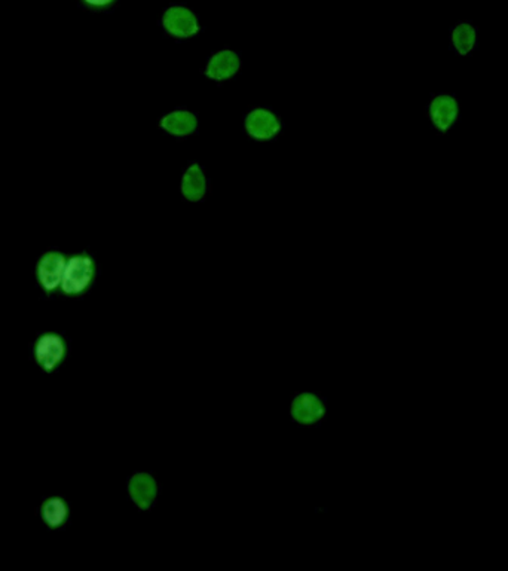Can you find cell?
<instances>
[{
  "label": "cell",
  "instance_id": "obj_11",
  "mask_svg": "<svg viewBox=\"0 0 508 571\" xmlns=\"http://www.w3.org/2000/svg\"><path fill=\"white\" fill-rule=\"evenodd\" d=\"M160 127L171 136H191L198 129L197 116L189 111H175L160 120Z\"/></svg>",
  "mask_w": 508,
  "mask_h": 571
},
{
  "label": "cell",
  "instance_id": "obj_5",
  "mask_svg": "<svg viewBox=\"0 0 508 571\" xmlns=\"http://www.w3.org/2000/svg\"><path fill=\"white\" fill-rule=\"evenodd\" d=\"M129 498L140 511H151L160 497V482L149 472H136L127 484Z\"/></svg>",
  "mask_w": 508,
  "mask_h": 571
},
{
  "label": "cell",
  "instance_id": "obj_13",
  "mask_svg": "<svg viewBox=\"0 0 508 571\" xmlns=\"http://www.w3.org/2000/svg\"><path fill=\"white\" fill-rule=\"evenodd\" d=\"M41 518L50 528H61L69 520V506L61 497L46 498L42 503Z\"/></svg>",
  "mask_w": 508,
  "mask_h": 571
},
{
  "label": "cell",
  "instance_id": "obj_12",
  "mask_svg": "<svg viewBox=\"0 0 508 571\" xmlns=\"http://www.w3.org/2000/svg\"><path fill=\"white\" fill-rule=\"evenodd\" d=\"M182 195L188 201L197 203L201 201L207 194V179L204 171L198 164H192L184 171V179H182Z\"/></svg>",
  "mask_w": 508,
  "mask_h": 571
},
{
  "label": "cell",
  "instance_id": "obj_4",
  "mask_svg": "<svg viewBox=\"0 0 508 571\" xmlns=\"http://www.w3.org/2000/svg\"><path fill=\"white\" fill-rule=\"evenodd\" d=\"M325 414H327L325 401L317 393H298L290 403V417L293 418L294 423L302 424V426H314L320 423Z\"/></svg>",
  "mask_w": 508,
  "mask_h": 571
},
{
  "label": "cell",
  "instance_id": "obj_1",
  "mask_svg": "<svg viewBox=\"0 0 508 571\" xmlns=\"http://www.w3.org/2000/svg\"><path fill=\"white\" fill-rule=\"evenodd\" d=\"M426 118L440 136L450 133L461 120L458 96L450 91L433 92L426 103Z\"/></svg>",
  "mask_w": 508,
  "mask_h": 571
},
{
  "label": "cell",
  "instance_id": "obj_9",
  "mask_svg": "<svg viewBox=\"0 0 508 571\" xmlns=\"http://www.w3.org/2000/svg\"><path fill=\"white\" fill-rule=\"evenodd\" d=\"M246 129L252 137L257 140H270L275 137L281 129V124L275 113L266 109H254L246 120Z\"/></svg>",
  "mask_w": 508,
  "mask_h": 571
},
{
  "label": "cell",
  "instance_id": "obj_2",
  "mask_svg": "<svg viewBox=\"0 0 508 571\" xmlns=\"http://www.w3.org/2000/svg\"><path fill=\"white\" fill-rule=\"evenodd\" d=\"M94 274V261L87 254H76L66 262L60 287L67 295H79L91 286Z\"/></svg>",
  "mask_w": 508,
  "mask_h": 571
},
{
  "label": "cell",
  "instance_id": "obj_7",
  "mask_svg": "<svg viewBox=\"0 0 508 571\" xmlns=\"http://www.w3.org/2000/svg\"><path fill=\"white\" fill-rule=\"evenodd\" d=\"M479 26L472 20H459L449 28V48L455 56H472L479 48Z\"/></svg>",
  "mask_w": 508,
  "mask_h": 571
},
{
  "label": "cell",
  "instance_id": "obj_3",
  "mask_svg": "<svg viewBox=\"0 0 508 571\" xmlns=\"http://www.w3.org/2000/svg\"><path fill=\"white\" fill-rule=\"evenodd\" d=\"M35 360L43 372H54L55 368L65 360L67 346L61 335L48 332L42 333L35 342Z\"/></svg>",
  "mask_w": 508,
  "mask_h": 571
},
{
  "label": "cell",
  "instance_id": "obj_10",
  "mask_svg": "<svg viewBox=\"0 0 508 571\" xmlns=\"http://www.w3.org/2000/svg\"><path fill=\"white\" fill-rule=\"evenodd\" d=\"M239 57L237 52L231 51V50H222V51L215 52V56L211 57L208 65H207L206 74L208 78L217 82L222 81H228L237 74L239 70Z\"/></svg>",
  "mask_w": 508,
  "mask_h": 571
},
{
  "label": "cell",
  "instance_id": "obj_14",
  "mask_svg": "<svg viewBox=\"0 0 508 571\" xmlns=\"http://www.w3.org/2000/svg\"><path fill=\"white\" fill-rule=\"evenodd\" d=\"M79 5L91 12H105L116 5L118 0H78Z\"/></svg>",
  "mask_w": 508,
  "mask_h": 571
},
{
  "label": "cell",
  "instance_id": "obj_8",
  "mask_svg": "<svg viewBox=\"0 0 508 571\" xmlns=\"http://www.w3.org/2000/svg\"><path fill=\"white\" fill-rule=\"evenodd\" d=\"M66 261L59 252H46L37 263V280L45 292H54L61 286Z\"/></svg>",
  "mask_w": 508,
  "mask_h": 571
},
{
  "label": "cell",
  "instance_id": "obj_6",
  "mask_svg": "<svg viewBox=\"0 0 508 571\" xmlns=\"http://www.w3.org/2000/svg\"><path fill=\"white\" fill-rule=\"evenodd\" d=\"M162 26L169 36L188 39L199 32L197 15L186 6H169L162 15Z\"/></svg>",
  "mask_w": 508,
  "mask_h": 571
}]
</instances>
